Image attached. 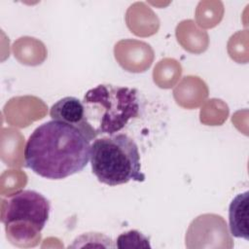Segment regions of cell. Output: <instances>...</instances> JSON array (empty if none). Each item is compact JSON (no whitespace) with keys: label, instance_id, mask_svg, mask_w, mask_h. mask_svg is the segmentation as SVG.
Instances as JSON below:
<instances>
[{"label":"cell","instance_id":"cell-1","mask_svg":"<svg viewBox=\"0 0 249 249\" xmlns=\"http://www.w3.org/2000/svg\"><path fill=\"white\" fill-rule=\"evenodd\" d=\"M23 157L25 166L37 175L52 180L64 179L87 166L90 141L78 127L52 120L29 135Z\"/></svg>","mask_w":249,"mask_h":249},{"label":"cell","instance_id":"cell-2","mask_svg":"<svg viewBox=\"0 0 249 249\" xmlns=\"http://www.w3.org/2000/svg\"><path fill=\"white\" fill-rule=\"evenodd\" d=\"M85 117L96 138L113 135L140 114L138 90L133 88L100 84L83 98Z\"/></svg>","mask_w":249,"mask_h":249},{"label":"cell","instance_id":"cell-3","mask_svg":"<svg viewBox=\"0 0 249 249\" xmlns=\"http://www.w3.org/2000/svg\"><path fill=\"white\" fill-rule=\"evenodd\" d=\"M89 161L92 173L105 185L114 187L145 180L138 146L124 133L95 138L90 144Z\"/></svg>","mask_w":249,"mask_h":249},{"label":"cell","instance_id":"cell-4","mask_svg":"<svg viewBox=\"0 0 249 249\" xmlns=\"http://www.w3.org/2000/svg\"><path fill=\"white\" fill-rule=\"evenodd\" d=\"M1 222L8 233L26 240L41 232L51 211L49 199L33 190H21L3 200Z\"/></svg>","mask_w":249,"mask_h":249},{"label":"cell","instance_id":"cell-5","mask_svg":"<svg viewBox=\"0 0 249 249\" xmlns=\"http://www.w3.org/2000/svg\"><path fill=\"white\" fill-rule=\"evenodd\" d=\"M50 116L52 120L78 127L89 141L96 138L91 127L86 121L83 101L77 97L65 96L57 100L51 107Z\"/></svg>","mask_w":249,"mask_h":249},{"label":"cell","instance_id":"cell-6","mask_svg":"<svg viewBox=\"0 0 249 249\" xmlns=\"http://www.w3.org/2000/svg\"><path fill=\"white\" fill-rule=\"evenodd\" d=\"M229 226L232 236L249 240V192L236 195L229 206Z\"/></svg>","mask_w":249,"mask_h":249},{"label":"cell","instance_id":"cell-7","mask_svg":"<svg viewBox=\"0 0 249 249\" xmlns=\"http://www.w3.org/2000/svg\"><path fill=\"white\" fill-rule=\"evenodd\" d=\"M84 247H101L115 248L111 237L101 232H87L77 236L68 248H84Z\"/></svg>","mask_w":249,"mask_h":249},{"label":"cell","instance_id":"cell-8","mask_svg":"<svg viewBox=\"0 0 249 249\" xmlns=\"http://www.w3.org/2000/svg\"><path fill=\"white\" fill-rule=\"evenodd\" d=\"M116 247L124 248H152L150 239L136 230L121 233L116 239Z\"/></svg>","mask_w":249,"mask_h":249}]
</instances>
